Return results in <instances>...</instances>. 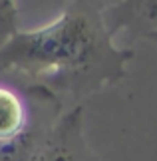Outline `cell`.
Wrapping results in <instances>:
<instances>
[{
	"label": "cell",
	"mask_w": 157,
	"mask_h": 161,
	"mask_svg": "<svg viewBox=\"0 0 157 161\" xmlns=\"http://www.w3.org/2000/svg\"><path fill=\"white\" fill-rule=\"evenodd\" d=\"M133 50L114 44L102 0H70L48 26L18 32L0 48V76L22 88L81 102L125 78Z\"/></svg>",
	"instance_id": "obj_1"
},
{
	"label": "cell",
	"mask_w": 157,
	"mask_h": 161,
	"mask_svg": "<svg viewBox=\"0 0 157 161\" xmlns=\"http://www.w3.org/2000/svg\"><path fill=\"white\" fill-rule=\"evenodd\" d=\"M145 38H147L149 42H153V44L157 46V30H155V32H149V34H145Z\"/></svg>",
	"instance_id": "obj_5"
},
{
	"label": "cell",
	"mask_w": 157,
	"mask_h": 161,
	"mask_svg": "<svg viewBox=\"0 0 157 161\" xmlns=\"http://www.w3.org/2000/svg\"><path fill=\"white\" fill-rule=\"evenodd\" d=\"M105 24L109 32L135 30L149 34L157 30V0H119L114 6H105Z\"/></svg>",
	"instance_id": "obj_3"
},
{
	"label": "cell",
	"mask_w": 157,
	"mask_h": 161,
	"mask_svg": "<svg viewBox=\"0 0 157 161\" xmlns=\"http://www.w3.org/2000/svg\"><path fill=\"white\" fill-rule=\"evenodd\" d=\"M26 161H99L84 133V108L78 103L60 115Z\"/></svg>",
	"instance_id": "obj_2"
},
{
	"label": "cell",
	"mask_w": 157,
	"mask_h": 161,
	"mask_svg": "<svg viewBox=\"0 0 157 161\" xmlns=\"http://www.w3.org/2000/svg\"><path fill=\"white\" fill-rule=\"evenodd\" d=\"M18 32L20 30H18L16 0H0V48Z\"/></svg>",
	"instance_id": "obj_4"
}]
</instances>
